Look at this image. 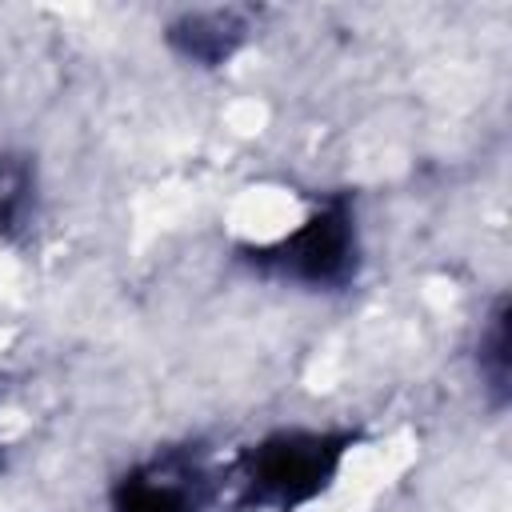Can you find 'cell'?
<instances>
[{
	"label": "cell",
	"mask_w": 512,
	"mask_h": 512,
	"mask_svg": "<svg viewBox=\"0 0 512 512\" xmlns=\"http://www.w3.org/2000/svg\"><path fill=\"white\" fill-rule=\"evenodd\" d=\"M348 436L332 432H276L260 440L240 468L244 500L272 512H296L316 500L340 472Z\"/></svg>",
	"instance_id": "1"
},
{
	"label": "cell",
	"mask_w": 512,
	"mask_h": 512,
	"mask_svg": "<svg viewBox=\"0 0 512 512\" xmlns=\"http://www.w3.org/2000/svg\"><path fill=\"white\" fill-rule=\"evenodd\" d=\"M356 256H360V244H356L352 208L344 200H332L320 212H312L300 228L280 236L276 244L256 248L252 264L284 280H300L312 288H336L352 280Z\"/></svg>",
	"instance_id": "2"
},
{
	"label": "cell",
	"mask_w": 512,
	"mask_h": 512,
	"mask_svg": "<svg viewBox=\"0 0 512 512\" xmlns=\"http://www.w3.org/2000/svg\"><path fill=\"white\" fill-rule=\"evenodd\" d=\"M200 508H204V472L184 452H168L132 468L112 492V512H200Z\"/></svg>",
	"instance_id": "3"
},
{
	"label": "cell",
	"mask_w": 512,
	"mask_h": 512,
	"mask_svg": "<svg viewBox=\"0 0 512 512\" xmlns=\"http://www.w3.org/2000/svg\"><path fill=\"white\" fill-rule=\"evenodd\" d=\"M248 32V16L236 8H204L188 12L168 28V44L192 64H224Z\"/></svg>",
	"instance_id": "4"
},
{
	"label": "cell",
	"mask_w": 512,
	"mask_h": 512,
	"mask_svg": "<svg viewBox=\"0 0 512 512\" xmlns=\"http://www.w3.org/2000/svg\"><path fill=\"white\" fill-rule=\"evenodd\" d=\"M32 216V168L24 156L0 160V236H16Z\"/></svg>",
	"instance_id": "5"
},
{
	"label": "cell",
	"mask_w": 512,
	"mask_h": 512,
	"mask_svg": "<svg viewBox=\"0 0 512 512\" xmlns=\"http://www.w3.org/2000/svg\"><path fill=\"white\" fill-rule=\"evenodd\" d=\"M480 376L488 380V388L504 404V396H508V324H504V304L496 308L492 328L480 340Z\"/></svg>",
	"instance_id": "6"
}]
</instances>
